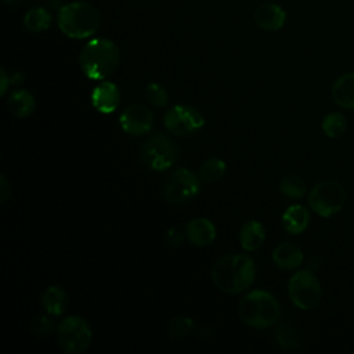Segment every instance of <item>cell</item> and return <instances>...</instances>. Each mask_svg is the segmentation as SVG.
<instances>
[{
	"label": "cell",
	"mask_w": 354,
	"mask_h": 354,
	"mask_svg": "<svg viewBox=\"0 0 354 354\" xmlns=\"http://www.w3.org/2000/svg\"><path fill=\"white\" fill-rule=\"evenodd\" d=\"M266 241V227L257 220L246 221L239 230V243L243 250L254 252Z\"/></svg>",
	"instance_id": "19"
},
{
	"label": "cell",
	"mask_w": 354,
	"mask_h": 354,
	"mask_svg": "<svg viewBox=\"0 0 354 354\" xmlns=\"http://www.w3.org/2000/svg\"><path fill=\"white\" fill-rule=\"evenodd\" d=\"M53 317V315H51ZM48 315H39L36 317L32 324H30V329L35 335H39V336H43V335H48L50 332L54 330L55 328V324L53 321V318Z\"/></svg>",
	"instance_id": "28"
},
{
	"label": "cell",
	"mask_w": 354,
	"mask_h": 354,
	"mask_svg": "<svg viewBox=\"0 0 354 354\" xmlns=\"http://www.w3.org/2000/svg\"><path fill=\"white\" fill-rule=\"evenodd\" d=\"M53 17L43 7H35L26 11L24 17V26L32 33H40L51 26Z\"/></svg>",
	"instance_id": "21"
},
{
	"label": "cell",
	"mask_w": 354,
	"mask_h": 354,
	"mask_svg": "<svg viewBox=\"0 0 354 354\" xmlns=\"http://www.w3.org/2000/svg\"><path fill=\"white\" fill-rule=\"evenodd\" d=\"M163 124L173 136L188 137L205 126V116L192 105L176 104L163 115Z\"/></svg>",
	"instance_id": "9"
},
{
	"label": "cell",
	"mask_w": 354,
	"mask_h": 354,
	"mask_svg": "<svg viewBox=\"0 0 354 354\" xmlns=\"http://www.w3.org/2000/svg\"><path fill=\"white\" fill-rule=\"evenodd\" d=\"M153 123V113L144 104H130L119 116L122 130L134 137H141L151 133Z\"/></svg>",
	"instance_id": "11"
},
{
	"label": "cell",
	"mask_w": 354,
	"mask_h": 354,
	"mask_svg": "<svg viewBox=\"0 0 354 354\" xmlns=\"http://www.w3.org/2000/svg\"><path fill=\"white\" fill-rule=\"evenodd\" d=\"M332 98L339 108L354 109V72H346L333 82Z\"/></svg>",
	"instance_id": "17"
},
{
	"label": "cell",
	"mask_w": 354,
	"mask_h": 354,
	"mask_svg": "<svg viewBox=\"0 0 354 354\" xmlns=\"http://www.w3.org/2000/svg\"><path fill=\"white\" fill-rule=\"evenodd\" d=\"M59 30L71 39L91 37L100 28V14L87 1H72L62 6L57 14Z\"/></svg>",
	"instance_id": "3"
},
{
	"label": "cell",
	"mask_w": 354,
	"mask_h": 354,
	"mask_svg": "<svg viewBox=\"0 0 354 354\" xmlns=\"http://www.w3.org/2000/svg\"><path fill=\"white\" fill-rule=\"evenodd\" d=\"M310 212L304 205L296 203L290 205L285 209L282 217H281V224L282 228L290 234V235H299L304 232L308 225H310Z\"/></svg>",
	"instance_id": "15"
},
{
	"label": "cell",
	"mask_w": 354,
	"mask_h": 354,
	"mask_svg": "<svg viewBox=\"0 0 354 354\" xmlns=\"http://www.w3.org/2000/svg\"><path fill=\"white\" fill-rule=\"evenodd\" d=\"M238 313L248 326L266 329L275 325L279 319L281 306L274 295L263 289H256L239 300Z\"/></svg>",
	"instance_id": "4"
},
{
	"label": "cell",
	"mask_w": 354,
	"mask_h": 354,
	"mask_svg": "<svg viewBox=\"0 0 354 354\" xmlns=\"http://www.w3.org/2000/svg\"><path fill=\"white\" fill-rule=\"evenodd\" d=\"M144 95H145V100L153 106L165 108L169 104V93L165 88V86H162L160 83L152 82L147 84Z\"/></svg>",
	"instance_id": "26"
},
{
	"label": "cell",
	"mask_w": 354,
	"mask_h": 354,
	"mask_svg": "<svg viewBox=\"0 0 354 354\" xmlns=\"http://www.w3.org/2000/svg\"><path fill=\"white\" fill-rule=\"evenodd\" d=\"M4 3H7V4H14L17 0H3Z\"/></svg>",
	"instance_id": "33"
},
{
	"label": "cell",
	"mask_w": 354,
	"mask_h": 354,
	"mask_svg": "<svg viewBox=\"0 0 354 354\" xmlns=\"http://www.w3.org/2000/svg\"><path fill=\"white\" fill-rule=\"evenodd\" d=\"M322 131L329 138H339L347 130V119L342 112H329L321 123Z\"/></svg>",
	"instance_id": "24"
},
{
	"label": "cell",
	"mask_w": 354,
	"mask_h": 354,
	"mask_svg": "<svg viewBox=\"0 0 354 354\" xmlns=\"http://www.w3.org/2000/svg\"><path fill=\"white\" fill-rule=\"evenodd\" d=\"M288 296L295 307L311 310L321 300V282L311 270H299L289 278Z\"/></svg>",
	"instance_id": "8"
},
{
	"label": "cell",
	"mask_w": 354,
	"mask_h": 354,
	"mask_svg": "<svg viewBox=\"0 0 354 354\" xmlns=\"http://www.w3.org/2000/svg\"><path fill=\"white\" fill-rule=\"evenodd\" d=\"M194 328H195L194 321L191 318L183 317V315L170 319V322L167 324V332L173 337L187 336L194 330Z\"/></svg>",
	"instance_id": "27"
},
{
	"label": "cell",
	"mask_w": 354,
	"mask_h": 354,
	"mask_svg": "<svg viewBox=\"0 0 354 354\" xmlns=\"http://www.w3.org/2000/svg\"><path fill=\"white\" fill-rule=\"evenodd\" d=\"M274 339H275V343L285 350H296L300 346L296 330L286 324H282L277 328L274 333Z\"/></svg>",
	"instance_id": "25"
},
{
	"label": "cell",
	"mask_w": 354,
	"mask_h": 354,
	"mask_svg": "<svg viewBox=\"0 0 354 354\" xmlns=\"http://www.w3.org/2000/svg\"><path fill=\"white\" fill-rule=\"evenodd\" d=\"M140 158L149 170L162 173L177 163L180 158V148L169 136L155 133L141 145Z\"/></svg>",
	"instance_id": "5"
},
{
	"label": "cell",
	"mask_w": 354,
	"mask_h": 354,
	"mask_svg": "<svg viewBox=\"0 0 354 354\" xmlns=\"http://www.w3.org/2000/svg\"><path fill=\"white\" fill-rule=\"evenodd\" d=\"M271 259L274 264L283 271H292L299 268L304 260L301 249L290 242H282L274 248Z\"/></svg>",
	"instance_id": "16"
},
{
	"label": "cell",
	"mask_w": 354,
	"mask_h": 354,
	"mask_svg": "<svg viewBox=\"0 0 354 354\" xmlns=\"http://www.w3.org/2000/svg\"><path fill=\"white\" fill-rule=\"evenodd\" d=\"M91 105L104 115L113 113L122 101V93L119 87L109 80H102L91 91Z\"/></svg>",
	"instance_id": "12"
},
{
	"label": "cell",
	"mask_w": 354,
	"mask_h": 354,
	"mask_svg": "<svg viewBox=\"0 0 354 354\" xmlns=\"http://www.w3.org/2000/svg\"><path fill=\"white\" fill-rule=\"evenodd\" d=\"M227 165L221 158L210 156L205 159L199 167V178L205 183H216L224 177Z\"/></svg>",
	"instance_id": "22"
},
{
	"label": "cell",
	"mask_w": 354,
	"mask_h": 354,
	"mask_svg": "<svg viewBox=\"0 0 354 354\" xmlns=\"http://www.w3.org/2000/svg\"><path fill=\"white\" fill-rule=\"evenodd\" d=\"M210 275L218 290L227 295H238L245 292L254 282L256 264L248 254H227L213 264Z\"/></svg>",
	"instance_id": "1"
},
{
	"label": "cell",
	"mask_w": 354,
	"mask_h": 354,
	"mask_svg": "<svg viewBox=\"0 0 354 354\" xmlns=\"http://www.w3.org/2000/svg\"><path fill=\"white\" fill-rule=\"evenodd\" d=\"M165 239H166V242H167L169 245H171V246H177V245H180V243L183 242L184 235L180 232V230H177L176 227H171V228H169V230H167Z\"/></svg>",
	"instance_id": "29"
},
{
	"label": "cell",
	"mask_w": 354,
	"mask_h": 354,
	"mask_svg": "<svg viewBox=\"0 0 354 354\" xmlns=\"http://www.w3.org/2000/svg\"><path fill=\"white\" fill-rule=\"evenodd\" d=\"M254 24L267 32L279 30L286 22L285 10L277 3H263L253 11Z\"/></svg>",
	"instance_id": "13"
},
{
	"label": "cell",
	"mask_w": 354,
	"mask_h": 354,
	"mask_svg": "<svg viewBox=\"0 0 354 354\" xmlns=\"http://www.w3.org/2000/svg\"><path fill=\"white\" fill-rule=\"evenodd\" d=\"M57 340L64 353L82 354L91 344V326L83 317L68 315L57 325Z\"/></svg>",
	"instance_id": "7"
},
{
	"label": "cell",
	"mask_w": 354,
	"mask_h": 354,
	"mask_svg": "<svg viewBox=\"0 0 354 354\" xmlns=\"http://www.w3.org/2000/svg\"><path fill=\"white\" fill-rule=\"evenodd\" d=\"M307 201L315 214L328 218L337 214L344 207L347 192L339 181L322 180L310 189Z\"/></svg>",
	"instance_id": "6"
},
{
	"label": "cell",
	"mask_w": 354,
	"mask_h": 354,
	"mask_svg": "<svg viewBox=\"0 0 354 354\" xmlns=\"http://www.w3.org/2000/svg\"><path fill=\"white\" fill-rule=\"evenodd\" d=\"M10 80H11V84H19V83L24 82V73L19 72V71H15V72L11 73Z\"/></svg>",
	"instance_id": "32"
},
{
	"label": "cell",
	"mask_w": 354,
	"mask_h": 354,
	"mask_svg": "<svg viewBox=\"0 0 354 354\" xmlns=\"http://www.w3.org/2000/svg\"><path fill=\"white\" fill-rule=\"evenodd\" d=\"M11 195V184L4 174L0 176V202H6Z\"/></svg>",
	"instance_id": "30"
},
{
	"label": "cell",
	"mask_w": 354,
	"mask_h": 354,
	"mask_svg": "<svg viewBox=\"0 0 354 354\" xmlns=\"http://www.w3.org/2000/svg\"><path fill=\"white\" fill-rule=\"evenodd\" d=\"M119 62L120 50L106 37L90 39L79 54V66L90 80H105L116 71Z\"/></svg>",
	"instance_id": "2"
},
{
	"label": "cell",
	"mask_w": 354,
	"mask_h": 354,
	"mask_svg": "<svg viewBox=\"0 0 354 354\" xmlns=\"http://www.w3.org/2000/svg\"><path fill=\"white\" fill-rule=\"evenodd\" d=\"M7 108L10 112L18 118L25 119L30 116L36 109L35 95L25 88H15L7 97Z\"/></svg>",
	"instance_id": "18"
},
{
	"label": "cell",
	"mask_w": 354,
	"mask_h": 354,
	"mask_svg": "<svg viewBox=\"0 0 354 354\" xmlns=\"http://www.w3.org/2000/svg\"><path fill=\"white\" fill-rule=\"evenodd\" d=\"M68 293L61 288V286H48L43 293H41V307L44 311L53 317H59L65 313L68 307Z\"/></svg>",
	"instance_id": "20"
},
{
	"label": "cell",
	"mask_w": 354,
	"mask_h": 354,
	"mask_svg": "<svg viewBox=\"0 0 354 354\" xmlns=\"http://www.w3.org/2000/svg\"><path fill=\"white\" fill-rule=\"evenodd\" d=\"M201 181L199 176L187 167L174 169L165 183L163 194L166 201L174 205L192 201L201 192Z\"/></svg>",
	"instance_id": "10"
},
{
	"label": "cell",
	"mask_w": 354,
	"mask_h": 354,
	"mask_svg": "<svg viewBox=\"0 0 354 354\" xmlns=\"http://www.w3.org/2000/svg\"><path fill=\"white\" fill-rule=\"evenodd\" d=\"M217 231L214 224L205 217H196L188 221L185 225V236L194 246L205 248L213 243L216 239Z\"/></svg>",
	"instance_id": "14"
},
{
	"label": "cell",
	"mask_w": 354,
	"mask_h": 354,
	"mask_svg": "<svg viewBox=\"0 0 354 354\" xmlns=\"http://www.w3.org/2000/svg\"><path fill=\"white\" fill-rule=\"evenodd\" d=\"M279 191L283 196L290 199H301L307 192L306 181L297 174L283 176L279 181Z\"/></svg>",
	"instance_id": "23"
},
{
	"label": "cell",
	"mask_w": 354,
	"mask_h": 354,
	"mask_svg": "<svg viewBox=\"0 0 354 354\" xmlns=\"http://www.w3.org/2000/svg\"><path fill=\"white\" fill-rule=\"evenodd\" d=\"M11 84V80H10V76L7 73V71L4 68L0 69V95H6L7 90H8V86Z\"/></svg>",
	"instance_id": "31"
}]
</instances>
